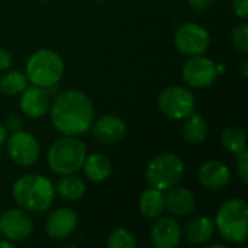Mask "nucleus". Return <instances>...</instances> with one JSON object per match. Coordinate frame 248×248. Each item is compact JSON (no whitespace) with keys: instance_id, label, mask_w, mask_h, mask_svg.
<instances>
[{"instance_id":"obj_1","label":"nucleus","mask_w":248,"mask_h":248,"mask_svg":"<svg viewBox=\"0 0 248 248\" xmlns=\"http://www.w3.org/2000/svg\"><path fill=\"white\" fill-rule=\"evenodd\" d=\"M93 121V103L80 90H65L51 105V122L62 135H83L90 129Z\"/></svg>"},{"instance_id":"obj_2","label":"nucleus","mask_w":248,"mask_h":248,"mask_svg":"<svg viewBox=\"0 0 248 248\" xmlns=\"http://www.w3.org/2000/svg\"><path fill=\"white\" fill-rule=\"evenodd\" d=\"M12 195L26 212H45L54 202L55 187L45 176L26 174L15 182Z\"/></svg>"},{"instance_id":"obj_3","label":"nucleus","mask_w":248,"mask_h":248,"mask_svg":"<svg viewBox=\"0 0 248 248\" xmlns=\"http://www.w3.org/2000/svg\"><path fill=\"white\" fill-rule=\"evenodd\" d=\"M86 157L87 145L81 140L73 135H62L49 147L46 161L54 173L62 176L78 171L83 167Z\"/></svg>"},{"instance_id":"obj_4","label":"nucleus","mask_w":248,"mask_h":248,"mask_svg":"<svg viewBox=\"0 0 248 248\" xmlns=\"http://www.w3.org/2000/svg\"><path fill=\"white\" fill-rule=\"evenodd\" d=\"M215 227L225 241L241 244L248 237V205L244 199H230L221 205Z\"/></svg>"},{"instance_id":"obj_5","label":"nucleus","mask_w":248,"mask_h":248,"mask_svg":"<svg viewBox=\"0 0 248 248\" xmlns=\"http://www.w3.org/2000/svg\"><path fill=\"white\" fill-rule=\"evenodd\" d=\"M26 77L33 86L49 89L60 83L64 74V62L60 54L51 49L33 52L26 62Z\"/></svg>"},{"instance_id":"obj_6","label":"nucleus","mask_w":248,"mask_h":248,"mask_svg":"<svg viewBox=\"0 0 248 248\" xmlns=\"http://www.w3.org/2000/svg\"><path fill=\"white\" fill-rule=\"evenodd\" d=\"M185 174V163L183 160L171 153L161 154L151 160L145 170V179L150 187L158 190H169L182 180Z\"/></svg>"},{"instance_id":"obj_7","label":"nucleus","mask_w":248,"mask_h":248,"mask_svg":"<svg viewBox=\"0 0 248 248\" xmlns=\"http://www.w3.org/2000/svg\"><path fill=\"white\" fill-rule=\"evenodd\" d=\"M157 105L163 115L180 121L195 112V96L186 87L171 86L160 93Z\"/></svg>"},{"instance_id":"obj_8","label":"nucleus","mask_w":248,"mask_h":248,"mask_svg":"<svg viewBox=\"0 0 248 248\" xmlns=\"http://www.w3.org/2000/svg\"><path fill=\"white\" fill-rule=\"evenodd\" d=\"M174 45L187 57L203 55L211 45V36L203 26L187 22L177 28L174 33Z\"/></svg>"},{"instance_id":"obj_9","label":"nucleus","mask_w":248,"mask_h":248,"mask_svg":"<svg viewBox=\"0 0 248 248\" xmlns=\"http://www.w3.org/2000/svg\"><path fill=\"white\" fill-rule=\"evenodd\" d=\"M183 80L193 89H206L212 86L218 77V65L208 57H190L182 70Z\"/></svg>"},{"instance_id":"obj_10","label":"nucleus","mask_w":248,"mask_h":248,"mask_svg":"<svg viewBox=\"0 0 248 248\" xmlns=\"http://www.w3.org/2000/svg\"><path fill=\"white\" fill-rule=\"evenodd\" d=\"M39 151L41 148L38 140L29 132L17 131L7 140V154L17 166H33L39 158Z\"/></svg>"},{"instance_id":"obj_11","label":"nucleus","mask_w":248,"mask_h":248,"mask_svg":"<svg viewBox=\"0 0 248 248\" xmlns=\"http://www.w3.org/2000/svg\"><path fill=\"white\" fill-rule=\"evenodd\" d=\"M33 230L32 218L25 209L13 208L0 214V234L12 241L19 243L26 240Z\"/></svg>"},{"instance_id":"obj_12","label":"nucleus","mask_w":248,"mask_h":248,"mask_svg":"<svg viewBox=\"0 0 248 248\" xmlns=\"http://www.w3.org/2000/svg\"><path fill=\"white\" fill-rule=\"evenodd\" d=\"M77 227V215L70 208H60L51 212L45 222V232L52 240H65L71 237Z\"/></svg>"},{"instance_id":"obj_13","label":"nucleus","mask_w":248,"mask_h":248,"mask_svg":"<svg viewBox=\"0 0 248 248\" xmlns=\"http://www.w3.org/2000/svg\"><path fill=\"white\" fill-rule=\"evenodd\" d=\"M182 240V228L173 217H158L151 228V241L158 248H176Z\"/></svg>"},{"instance_id":"obj_14","label":"nucleus","mask_w":248,"mask_h":248,"mask_svg":"<svg viewBox=\"0 0 248 248\" xmlns=\"http://www.w3.org/2000/svg\"><path fill=\"white\" fill-rule=\"evenodd\" d=\"M92 135L102 144H116L126 134L125 122L115 115H106L92 124Z\"/></svg>"},{"instance_id":"obj_15","label":"nucleus","mask_w":248,"mask_h":248,"mask_svg":"<svg viewBox=\"0 0 248 248\" xmlns=\"http://www.w3.org/2000/svg\"><path fill=\"white\" fill-rule=\"evenodd\" d=\"M199 182L209 190H221L231 180L228 166L219 160H209L199 167Z\"/></svg>"},{"instance_id":"obj_16","label":"nucleus","mask_w":248,"mask_h":248,"mask_svg":"<svg viewBox=\"0 0 248 248\" xmlns=\"http://www.w3.org/2000/svg\"><path fill=\"white\" fill-rule=\"evenodd\" d=\"M20 109L29 118H41L49 110V94L46 89L31 86L22 92Z\"/></svg>"},{"instance_id":"obj_17","label":"nucleus","mask_w":248,"mask_h":248,"mask_svg":"<svg viewBox=\"0 0 248 248\" xmlns=\"http://www.w3.org/2000/svg\"><path fill=\"white\" fill-rule=\"evenodd\" d=\"M164 199H166V208L176 217H185L193 212L196 206L195 195L186 187H177V186L170 187L167 193H164Z\"/></svg>"},{"instance_id":"obj_18","label":"nucleus","mask_w":248,"mask_h":248,"mask_svg":"<svg viewBox=\"0 0 248 248\" xmlns=\"http://www.w3.org/2000/svg\"><path fill=\"white\" fill-rule=\"evenodd\" d=\"M215 232V222L209 217H195L192 218L186 228L185 237L193 244H203L212 238Z\"/></svg>"},{"instance_id":"obj_19","label":"nucleus","mask_w":248,"mask_h":248,"mask_svg":"<svg viewBox=\"0 0 248 248\" xmlns=\"http://www.w3.org/2000/svg\"><path fill=\"white\" fill-rule=\"evenodd\" d=\"M84 174L92 182H105L112 174V163L103 154H92L87 155L83 164Z\"/></svg>"},{"instance_id":"obj_20","label":"nucleus","mask_w":248,"mask_h":248,"mask_svg":"<svg viewBox=\"0 0 248 248\" xmlns=\"http://www.w3.org/2000/svg\"><path fill=\"white\" fill-rule=\"evenodd\" d=\"M140 211L147 218H158L166 211L164 192L150 187L140 198Z\"/></svg>"},{"instance_id":"obj_21","label":"nucleus","mask_w":248,"mask_h":248,"mask_svg":"<svg viewBox=\"0 0 248 248\" xmlns=\"http://www.w3.org/2000/svg\"><path fill=\"white\" fill-rule=\"evenodd\" d=\"M182 134H183V138L189 144L196 145V144L203 142L208 135V124H206L205 118L202 115L190 113L185 121Z\"/></svg>"},{"instance_id":"obj_22","label":"nucleus","mask_w":248,"mask_h":248,"mask_svg":"<svg viewBox=\"0 0 248 248\" xmlns=\"http://www.w3.org/2000/svg\"><path fill=\"white\" fill-rule=\"evenodd\" d=\"M55 192L67 201H77L86 193V183L73 174H62L57 182Z\"/></svg>"},{"instance_id":"obj_23","label":"nucleus","mask_w":248,"mask_h":248,"mask_svg":"<svg viewBox=\"0 0 248 248\" xmlns=\"http://www.w3.org/2000/svg\"><path fill=\"white\" fill-rule=\"evenodd\" d=\"M221 142H222L224 148L228 153H231L235 158L244 150H247V137H246V132L241 128H237V126L225 128L222 131V135H221Z\"/></svg>"},{"instance_id":"obj_24","label":"nucleus","mask_w":248,"mask_h":248,"mask_svg":"<svg viewBox=\"0 0 248 248\" xmlns=\"http://www.w3.org/2000/svg\"><path fill=\"white\" fill-rule=\"evenodd\" d=\"M28 87V77L20 71L6 73L0 78V92L9 96H16Z\"/></svg>"},{"instance_id":"obj_25","label":"nucleus","mask_w":248,"mask_h":248,"mask_svg":"<svg viewBox=\"0 0 248 248\" xmlns=\"http://www.w3.org/2000/svg\"><path fill=\"white\" fill-rule=\"evenodd\" d=\"M106 246L109 248H135L137 240L135 235L126 228H118L109 235Z\"/></svg>"},{"instance_id":"obj_26","label":"nucleus","mask_w":248,"mask_h":248,"mask_svg":"<svg viewBox=\"0 0 248 248\" xmlns=\"http://www.w3.org/2000/svg\"><path fill=\"white\" fill-rule=\"evenodd\" d=\"M231 39L234 46L247 54L248 52V23H241L237 28H234L232 33H231Z\"/></svg>"},{"instance_id":"obj_27","label":"nucleus","mask_w":248,"mask_h":248,"mask_svg":"<svg viewBox=\"0 0 248 248\" xmlns=\"http://www.w3.org/2000/svg\"><path fill=\"white\" fill-rule=\"evenodd\" d=\"M237 170L243 183H248V150H244L237 157Z\"/></svg>"},{"instance_id":"obj_28","label":"nucleus","mask_w":248,"mask_h":248,"mask_svg":"<svg viewBox=\"0 0 248 248\" xmlns=\"http://www.w3.org/2000/svg\"><path fill=\"white\" fill-rule=\"evenodd\" d=\"M22 128H23V119H22L17 113L9 115L6 129H9V131H12V132H17V131H22Z\"/></svg>"},{"instance_id":"obj_29","label":"nucleus","mask_w":248,"mask_h":248,"mask_svg":"<svg viewBox=\"0 0 248 248\" xmlns=\"http://www.w3.org/2000/svg\"><path fill=\"white\" fill-rule=\"evenodd\" d=\"M232 9L241 19L248 17V0H232Z\"/></svg>"},{"instance_id":"obj_30","label":"nucleus","mask_w":248,"mask_h":248,"mask_svg":"<svg viewBox=\"0 0 248 248\" xmlns=\"http://www.w3.org/2000/svg\"><path fill=\"white\" fill-rule=\"evenodd\" d=\"M12 64V57L9 54V51H6L4 48H0V71H4L10 67Z\"/></svg>"},{"instance_id":"obj_31","label":"nucleus","mask_w":248,"mask_h":248,"mask_svg":"<svg viewBox=\"0 0 248 248\" xmlns=\"http://www.w3.org/2000/svg\"><path fill=\"white\" fill-rule=\"evenodd\" d=\"M212 3H214V0H189L190 7L196 12H202V10L208 9Z\"/></svg>"},{"instance_id":"obj_32","label":"nucleus","mask_w":248,"mask_h":248,"mask_svg":"<svg viewBox=\"0 0 248 248\" xmlns=\"http://www.w3.org/2000/svg\"><path fill=\"white\" fill-rule=\"evenodd\" d=\"M6 140H7V129L3 124H0V145H3Z\"/></svg>"},{"instance_id":"obj_33","label":"nucleus","mask_w":248,"mask_h":248,"mask_svg":"<svg viewBox=\"0 0 248 248\" xmlns=\"http://www.w3.org/2000/svg\"><path fill=\"white\" fill-rule=\"evenodd\" d=\"M15 246V243H12V241H9V240H0V248H13Z\"/></svg>"},{"instance_id":"obj_34","label":"nucleus","mask_w":248,"mask_h":248,"mask_svg":"<svg viewBox=\"0 0 248 248\" xmlns=\"http://www.w3.org/2000/svg\"><path fill=\"white\" fill-rule=\"evenodd\" d=\"M248 76V60L246 58L244 61H243V77L244 78H247Z\"/></svg>"},{"instance_id":"obj_35","label":"nucleus","mask_w":248,"mask_h":248,"mask_svg":"<svg viewBox=\"0 0 248 248\" xmlns=\"http://www.w3.org/2000/svg\"><path fill=\"white\" fill-rule=\"evenodd\" d=\"M208 248H227L222 244H212V246H208Z\"/></svg>"},{"instance_id":"obj_36","label":"nucleus","mask_w":248,"mask_h":248,"mask_svg":"<svg viewBox=\"0 0 248 248\" xmlns=\"http://www.w3.org/2000/svg\"><path fill=\"white\" fill-rule=\"evenodd\" d=\"M0 214H1V205H0Z\"/></svg>"},{"instance_id":"obj_37","label":"nucleus","mask_w":248,"mask_h":248,"mask_svg":"<svg viewBox=\"0 0 248 248\" xmlns=\"http://www.w3.org/2000/svg\"><path fill=\"white\" fill-rule=\"evenodd\" d=\"M0 161H1V157H0Z\"/></svg>"}]
</instances>
